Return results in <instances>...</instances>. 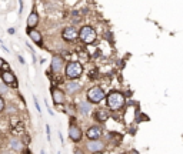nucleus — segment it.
I'll list each match as a JSON object with an SVG mask.
<instances>
[{
    "instance_id": "17",
    "label": "nucleus",
    "mask_w": 183,
    "mask_h": 154,
    "mask_svg": "<svg viewBox=\"0 0 183 154\" xmlns=\"http://www.w3.org/2000/svg\"><path fill=\"white\" fill-rule=\"evenodd\" d=\"M10 147H12V150H14V151H20L22 150V141L17 140V138H13V140L10 141Z\"/></svg>"
},
{
    "instance_id": "25",
    "label": "nucleus",
    "mask_w": 183,
    "mask_h": 154,
    "mask_svg": "<svg viewBox=\"0 0 183 154\" xmlns=\"http://www.w3.org/2000/svg\"><path fill=\"white\" fill-rule=\"evenodd\" d=\"M74 154H83V153H82L80 150H76V151H74Z\"/></svg>"
},
{
    "instance_id": "18",
    "label": "nucleus",
    "mask_w": 183,
    "mask_h": 154,
    "mask_svg": "<svg viewBox=\"0 0 183 154\" xmlns=\"http://www.w3.org/2000/svg\"><path fill=\"white\" fill-rule=\"evenodd\" d=\"M33 101H34V107H36V110H37L39 113H42V109H40L39 101H37V98H36V97H33Z\"/></svg>"
},
{
    "instance_id": "3",
    "label": "nucleus",
    "mask_w": 183,
    "mask_h": 154,
    "mask_svg": "<svg viewBox=\"0 0 183 154\" xmlns=\"http://www.w3.org/2000/svg\"><path fill=\"white\" fill-rule=\"evenodd\" d=\"M105 97H106V94H105V91H103V89H100L97 86H94V87L87 90V100H89V103H93V104L100 103Z\"/></svg>"
},
{
    "instance_id": "13",
    "label": "nucleus",
    "mask_w": 183,
    "mask_h": 154,
    "mask_svg": "<svg viewBox=\"0 0 183 154\" xmlns=\"http://www.w3.org/2000/svg\"><path fill=\"white\" fill-rule=\"evenodd\" d=\"M37 23H39V14L33 10L27 17V29H34L37 26Z\"/></svg>"
},
{
    "instance_id": "4",
    "label": "nucleus",
    "mask_w": 183,
    "mask_h": 154,
    "mask_svg": "<svg viewBox=\"0 0 183 154\" xmlns=\"http://www.w3.org/2000/svg\"><path fill=\"white\" fill-rule=\"evenodd\" d=\"M79 36H80V40H82L83 43H86V44H90V43H93V41L96 40V32H94V29L90 27V26L82 27Z\"/></svg>"
},
{
    "instance_id": "27",
    "label": "nucleus",
    "mask_w": 183,
    "mask_h": 154,
    "mask_svg": "<svg viewBox=\"0 0 183 154\" xmlns=\"http://www.w3.org/2000/svg\"><path fill=\"white\" fill-rule=\"evenodd\" d=\"M42 154H46V153H45V151H42Z\"/></svg>"
},
{
    "instance_id": "19",
    "label": "nucleus",
    "mask_w": 183,
    "mask_h": 154,
    "mask_svg": "<svg viewBox=\"0 0 183 154\" xmlns=\"http://www.w3.org/2000/svg\"><path fill=\"white\" fill-rule=\"evenodd\" d=\"M46 133H47V140L50 141V126L46 124Z\"/></svg>"
},
{
    "instance_id": "21",
    "label": "nucleus",
    "mask_w": 183,
    "mask_h": 154,
    "mask_svg": "<svg viewBox=\"0 0 183 154\" xmlns=\"http://www.w3.org/2000/svg\"><path fill=\"white\" fill-rule=\"evenodd\" d=\"M3 67H6V69H7V64H4V60L0 57V69H3Z\"/></svg>"
},
{
    "instance_id": "9",
    "label": "nucleus",
    "mask_w": 183,
    "mask_h": 154,
    "mask_svg": "<svg viewBox=\"0 0 183 154\" xmlns=\"http://www.w3.org/2000/svg\"><path fill=\"white\" fill-rule=\"evenodd\" d=\"M63 58L60 57V56H53L52 58V64H50V69H52L53 73H60L62 71V69H63Z\"/></svg>"
},
{
    "instance_id": "11",
    "label": "nucleus",
    "mask_w": 183,
    "mask_h": 154,
    "mask_svg": "<svg viewBox=\"0 0 183 154\" xmlns=\"http://www.w3.org/2000/svg\"><path fill=\"white\" fill-rule=\"evenodd\" d=\"M86 134H87L89 140H99L100 135H102V128L99 127V126H92V127H89Z\"/></svg>"
},
{
    "instance_id": "23",
    "label": "nucleus",
    "mask_w": 183,
    "mask_h": 154,
    "mask_svg": "<svg viewBox=\"0 0 183 154\" xmlns=\"http://www.w3.org/2000/svg\"><path fill=\"white\" fill-rule=\"evenodd\" d=\"M19 61H20L22 64H25V58L22 57V56H19Z\"/></svg>"
},
{
    "instance_id": "5",
    "label": "nucleus",
    "mask_w": 183,
    "mask_h": 154,
    "mask_svg": "<svg viewBox=\"0 0 183 154\" xmlns=\"http://www.w3.org/2000/svg\"><path fill=\"white\" fill-rule=\"evenodd\" d=\"M82 135H83V133H82V128L79 126H76V124H70L69 126V137H70V140L73 143H79L82 140Z\"/></svg>"
},
{
    "instance_id": "22",
    "label": "nucleus",
    "mask_w": 183,
    "mask_h": 154,
    "mask_svg": "<svg viewBox=\"0 0 183 154\" xmlns=\"http://www.w3.org/2000/svg\"><path fill=\"white\" fill-rule=\"evenodd\" d=\"M25 144H30V135H25Z\"/></svg>"
},
{
    "instance_id": "8",
    "label": "nucleus",
    "mask_w": 183,
    "mask_h": 154,
    "mask_svg": "<svg viewBox=\"0 0 183 154\" xmlns=\"http://www.w3.org/2000/svg\"><path fill=\"white\" fill-rule=\"evenodd\" d=\"M52 98H53V103H54L56 106L63 104V103H65V100H66L65 93H63L60 89H56V87H53V89H52Z\"/></svg>"
},
{
    "instance_id": "1",
    "label": "nucleus",
    "mask_w": 183,
    "mask_h": 154,
    "mask_svg": "<svg viewBox=\"0 0 183 154\" xmlns=\"http://www.w3.org/2000/svg\"><path fill=\"white\" fill-rule=\"evenodd\" d=\"M107 106L112 110H120L124 106V96L119 91H112L107 96Z\"/></svg>"
},
{
    "instance_id": "12",
    "label": "nucleus",
    "mask_w": 183,
    "mask_h": 154,
    "mask_svg": "<svg viewBox=\"0 0 183 154\" xmlns=\"http://www.w3.org/2000/svg\"><path fill=\"white\" fill-rule=\"evenodd\" d=\"M27 34H29V37L32 38L33 43H36L37 46H42V44H43V38H42V34H40V32H37L36 29H27Z\"/></svg>"
},
{
    "instance_id": "26",
    "label": "nucleus",
    "mask_w": 183,
    "mask_h": 154,
    "mask_svg": "<svg viewBox=\"0 0 183 154\" xmlns=\"http://www.w3.org/2000/svg\"><path fill=\"white\" fill-rule=\"evenodd\" d=\"M25 154H32V151H30V150H26V151H25Z\"/></svg>"
},
{
    "instance_id": "20",
    "label": "nucleus",
    "mask_w": 183,
    "mask_h": 154,
    "mask_svg": "<svg viewBox=\"0 0 183 154\" xmlns=\"http://www.w3.org/2000/svg\"><path fill=\"white\" fill-rule=\"evenodd\" d=\"M4 109V100H3V97L0 96V111H3Z\"/></svg>"
},
{
    "instance_id": "16",
    "label": "nucleus",
    "mask_w": 183,
    "mask_h": 154,
    "mask_svg": "<svg viewBox=\"0 0 183 154\" xmlns=\"http://www.w3.org/2000/svg\"><path fill=\"white\" fill-rule=\"evenodd\" d=\"M92 109V106H90V103H86V101H80V104H79V110L83 113V114H87L89 111H90Z\"/></svg>"
},
{
    "instance_id": "6",
    "label": "nucleus",
    "mask_w": 183,
    "mask_h": 154,
    "mask_svg": "<svg viewBox=\"0 0 183 154\" xmlns=\"http://www.w3.org/2000/svg\"><path fill=\"white\" fill-rule=\"evenodd\" d=\"M0 77H1V80H3V83L7 84V86H12V87H17V78H16V76H14L12 71H3L1 74H0Z\"/></svg>"
},
{
    "instance_id": "15",
    "label": "nucleus",
    "mask_w": 183,
    "mask_h": 154,
    "mask_svg": "<svg viewBox=\"0 0 183 154\" xmlns=\"http://www.w3.org/2000/svg\"><path fill=\"white\" fill-rule=\"evenodd\" d=\"M66 87H67V91H69V93H74V91L80 90L82 84L79 83V81H76V80H72V81H69V83H67Z\"/></svg>"
},
{
    "instance_id": "14",
    "label": "nucleus",
    "mask_w": 183,
    "mask_h": 154,
    "mask_svg": "<svg viewBox=\"0 0 183 154\" xmlns=\"http://www.w3.org/2000/svg\"><path fill=\"white\" fill-rule=\"evenodd\" d=\"M93 117L97 120V121H102L105 123L107 118H109V113H107V110H103V109H97L94 113H93Z\"/></svg>"
},
{
    "instance_id": "7",
    "label": "nucleus",
    "mask_w": 183,
    "mask_h": 154,
    "mask_svg": "<svg viewBox=\"0 0 183 154\" xmlns=\"http://www.w3.org/2000/svg\"><path fill=\"white\" fill-rule=\"evenodd\" d=\"M62 36H63V38H65L66 41H74V40L77 38L79 33H77V30H76L74 27L69 26V27H65V30H63V33H62Z\"/></svg>"
},
{
    "instance_id": "24",
    "label": "nucleus",
    "mask_w": 183,
    "mask_h": 154,
    "mask_svg": "<svg viewBox=\"0 0 183 154\" xmlns=\"http://www.w3.org/2000/svg\"><path fill=\"white\" fill-rule=\"evenodd\" d=\"M20 1V13H22V10H23V0H19Z\"/></svg>"
},
{
    "instance_id": "2",
    "label": "nucleus",
    "mask_w": 183,
    "mask_h": 154,
    "mask_svg": "<svg viewBox=\"0 0 183 154\" xmlns=\"http://www.w3.org/2000/svg\"><path fill=\"white\" fill-rule=\"evenodd\" d=\"M82 73H83V67H82L80 63H77V61H70V63H67V66H66V77H67V78L76 80L77 77L82 76Z\"/></svg>"
},
{
    "instance_id": "28",
    "label": "nucleus",
    "mask_w": 183,
    "mask_h": 154,
    "mask_svg": "<svg viewBox=\"0 0 183 154\" xmlns=\"http://www.w3.org/2000/svg\"><path fill=\"white\" fill-rule=\"evenodd\" d=\"M57 154H60V153H57Z\"/></svg>"
},
{
    "instance_id": "10",
    "label": "nucleus",
    "mask_w": 183,
    "mask_h": 154,
    "mask_svg": "<svg viewBox=\"0 0 183 154\" xmlns=\"http://www.w3.org/2000/svg\"><path fill=\"white\" fill-rule=\"evenodd\" d=\"M86 147H87V150H89L90 153H99V151H102V150L105 148V144L99 140H90L87 143Z\"/></svg>"
}]
</instances>
